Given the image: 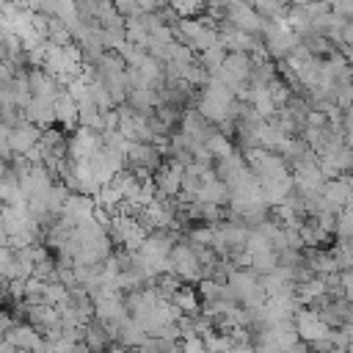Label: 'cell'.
<instances>
[{
    "label": "cell",
    "mask_w": 353,
    "mask_h": 353,
    "mask_svg": "<svg viewBox=\"0 0 353 353\" xmlns=\"http://www.w3.org/2000/svg\"><path fill=\"white\" fill-rule=\"evenodd\" d=\"M226 290L243 306H262L268 301V292L262 287V279L251 268H234L232 265L229 268V276H226Z\"/></svg>",
    "instance_id": "6da1fadb"
},
{
    "label": "cell",
    "mask_w": 353,
    "mask_h": 353,
    "mask_svg": "<svg viewBox=\"0 0 353 353\" xmlns=\"http://www.w3.org/2000/svg\"><path fill=\"white\" fill-rule=\"evenodd\" d=\"M182 176H185V165H179L176 160H163V165L152 174L154 190L160 199H174L182 193Z\"/></svg>",
    "instance_id": "7a4b0ae2"
},
{
    "label": "cell",
    "mask_w": 353,
    "mask_h": 353,
    "mask_svg": "<svg viewBox=\"0 0 353 353\" xmlns=\"http://www.w3.org/2000/svg\"><path fill=\"white\" fill-rule=\"evenodd\" d=\"M292 323H295L298 336L306 339L309 345H312V342H320V339H325V336L331 334V325H325V323L320 320V314H317L312 306H301V309L295 312Z\"/></svg>",
    "instance_id": "3957f363"
},
{
    "label": "cell",
    "mask_w": 353,
    "mask_h": 353,
    "mask_svg": "<svg viewBox=\"0 0 353 353\" xmlns=\"http://www.w3.org/2000/svg\"><path fill=\"white\" fill-rule=\"evenodd\" d=\"M350 193H353L350 176H334V179H325V185H323V201L334 215L350 207Z\"/></svg>",
    "instance_id": "277c9868"
},
{
    "label": "cell",
    "mask_w": 353,
    "mask_h": 353,
    "mask_svg": "<svg viewBox=\"0 0 353 353\" xmlns=\"http://www.w3.org/2000/svg\"><path fill=\"white\" fill-rule=\"evenodd\" d=\"M55 124L63 130V132H74L80 127V113H77V102L74 97L69 94V88H63L55 99Z\"/></svg>",
    "instance_id": "5b68a950"
},
{
    "label": "cell",
    "mask_w": 353,
    "mask_h": 353,
    "mask_svg": "<svg viewBox=\"0 0 353 353\" xmlns=\"http://www.w3.org/2000/svg\"><path fill=\"white\" fill-rule=\"evenodd\" d=\"M41 132H44V130L36 127V124H30V121L17 124V127L11 130V152H14V154H28L30 149L39 146Z\"/></svg>",
    "instance_id": "8992f818"
},
{
    "label": "cell",
    "mask_w": 353,
    "mask_h": 353,
    "mask_svg": "<svg viewBox=\"0 0 353 353\" xmlns=\"http://www.w3.org/2000/svg\"><path fill=\"white\" fill-rule=\"evenodd\" d=\"M25 121H30V124H36V127H41V130H47V127H52L55 124V102H50V99H30L28 105H25Z\"/></svg>",
    "instance_id": "52a82bcc"
},
{
    "label": "cell",
    "mask_w": 353,
    "mask_h": 353,
    "mask_svg": "<svg viewBox=\"0 0 353 353\" xmlns=\"http://www.w3.org/2000/svg\"><path fill=\"white\" fill-rule=\"evenodd\" d=\"M83 342H85V347H88L91 353H105V350L110 347L113 336H110V331L94 317V320H88V323L83 325Z\"/></svg>",
    "instance_id": "ba28073f"
},
{
    "label": "cell",
    "mask_w": 353,
    "mask_h": 353,
    "mask_svg": "<svg viewBox=\"0 0 353 353\" xmlns=\"http://www.w3.org/2000/svg\"><path fill=\"white\" fill-rule=\"evenodd\" d=\"M6 342H11L14 347H22V350H33L41 342V334L30 323H14L6 334Z\"/></svg>",
    "instance_id": "9c48e42d"
},
{
    "label": "cell",
    "mask_w": 353,
    "mask_h": 353,
    "mask_svg": "<svg viewBox=\"0 0 353 353\" xmlns=\"http://www.w3.org/2000/svg\"><path fill=\"white\" fill-rule=\"evenodd\" d=\"M149 334L143 331V325L138 323V320H132V317H127L121 325H119V331L113 334V342H119V345H124V347H130V350H135L143 339H146Z\"/></svg>",
    "instance_id": "30bf717a"
},
{
    "label": "cell",
    "mask_w": 353,
    "mask_h": 353,
    "mask_svg": "<svg viewBox=\"0 0 353 353\" xmlns=\"http://www.w3.org/2000/svg\"><path fill=\"white\" fill-rule=\"evenodd\" d=\"M171 303H174L182 314H188V317L201 314V298H199V292H196L193 287H188V284H182V287L171 295Z\"/></svg>",
    "instance_id": "8fae6325"
},
{
    "label": "cell",
    "mask_w": 353,
    "mask_h": 353,
    "mask_svg": "<svg viewBox=\"0 0 353 353\" xmlns=\"http://www.w3.org/2000/svg\"><path fill=\"white\" fill-rule=\"evenodd\" d=\"M204 149L215 157V160H221V157H229V154H234L237 149H234V141L226 135V132H221L218 127L210 132V138H207V143H204Z\"/></svg>",
    "instance_id": "7c38bea8"
},
{
    "label": "cell",
    "mask_w": 353,
    "mask_h": 353,
    "mask_svg": "<svg viewBox=\"0 0 353 353\" xmlns=\"http://www.w3.org/2000/svg\"><path fill=\"white\" fill-rule=\"evenodd\" d=\"M334 234H336V240H353V207L336 212V218H334Z\"/></svg>",
    "instance_id": "4fadbf2b"
},
{
    "label": "cell",
    "mask_w": 353,
    "mask_h": 353,
    "mask_svg": "<svg viewBox=\"0 0 353 353\" xmlns=\"http://www.w3.org/2000/svg\"><path fill=\"white\" fill-rule=\"evenodd\" d=\"M69 287L66 284H61V281H47L44 284V303H50V306H61L66 298H69Z\"/></svg>",
    "instance_id": "5bb4252c"
},
{
    "label": "cell",
    "mask_w": 353,
    "mask_h": 353,
    "mask_svg": "<svg viewBox=\"0 0 353 353\" xmlns=\"http://www.w3.org/2000/svg\"><path fill=\"white\" fill-rule=\"evenodd\" d=\"M331 251L339 262V270H353V240H339Z\"/></svg>",
    "instance_id": "9a60e30c"
},
{
    "label": "cell",
    "mask_w": 353,
    "mask_h": 353,
    "mask_svg": "<svg viewBox=\"0 0 353 353\" xmlns=\"http://www.w3.org/2000/svg\"><path fill=\"white\" fill-rule=\"evenodd\" d=\"M171 342L168 339H160V336H146L132 353H165V347H168Z\"/></svg>",
    "instance_id": "2e32d148"
},
{
    "label": "cell",
    "mask_w": 353,
    "mask_h": 353,
    "mask_svg": "<svg viewBox=\"0 0 353 353\" xmlns=\"http://www.w3.org/2000/svg\"><path fill=\"white\" fill-rule=\"evenodd\" d=\"M113 6H116V11H119V17L127 22V19H135V17H141L143 11H141V6H138V0H113Z\"/></svg>",
    "instance_id": "e0dca14e"
},
{
    "label": "cell",
    "mask_w": 353,
    "mask_h": 353,
    "mask_svg": "<svg viewBox=\"0 0 353 353\" xmlns=\"http://www.w3.org/2000/svg\"><path fill=\"white\" fill-rule=\"evenodd\" d=\"M182 350H185V353H210V350H207V345H204V336L182 339Z\"/></svg>",
    "instance_id": "ac0fdd59"
},
{
    "label": "cell",
    "mask_w": 353,
    "mask_h": 353,
    "mask_svg": "<svg viewBox=\"0 0 353 353\" xmlns=\"http://www.w3.org/2000/svg\"><path fill=\"white\" fill-rule=\"evenodd\" d=\"M17 320H14V314H8V312H3L0 309V345L6 342V334H8V328L14 325Z\"/></svg>",
    "instance_id": "d6986e66"
},
{
    "label": "cell",
    "mask_w": 353,
    "mask_h": 353,
    "mask_svg": "<svg viewBox=\"0 0 353 353\" xmlns=\"http://www.w3.org/2000/svg\"><path fill=\"white\" fill-rule=\"evenodd\" d=\"M105 353H132V350H130V347H124V345H119V342H110V347H108Z\"/></svg>",
    "instance_id": "ffe728a7"
},
{
    "label": "cell",
    "mask_w": 353,
    "mask_h": 353,
    "mask_svg": "<svg viewBox=\"0 0 353 353\" xmlns=\"http://www.w3.org/2000/svg\"><path fill=\"white\" fill-rule=\"evenodd\" d=\"M0 309H3V292H0Z\"/></svg>",
    "instance_id": "44dd1931"
}]
</instances>
